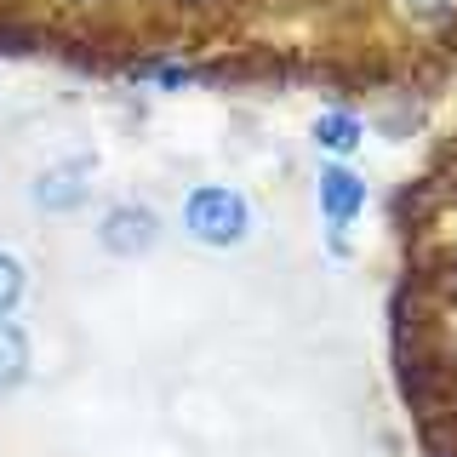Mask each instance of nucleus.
<instances>
[{"mask_svg": "<svg viewBox=\"0 0 457 457\" xmlns=\"http://www.w3.org/2000/svg\"><path fill=\"white\" fill-rule=\"evenodd\" d=\"M252 200L235 189V183H195L183 195V235L200 240L212 252H228V246H246L252 240Z\"/></svg>", "mask_w": 457, "mask_h": 457, "instance_id": "obj_1", "label": "nucleus"}, {"mask_svg": "<svg viewBox=\"0 0 457 457\" xmlns=\"http://www.w3.org/2000/svg\"><path fill=\"white\" fill-rule=\"evenodd\" d=\"M97 240H104L109 257H143L161 240V218H154L149 206H137V200H120V206L104 212V223H97Z\"/></svg>", "mask_w": 457, "mask_h": 457, "instance_id": "obj_2", "label": "nucleus"}, {"mask_svg": "<svg viewBox=\"0 0 457 457\" xmlns=\"http://www.w3.org/2000/svg\"><path fill=\"white\" fill-rule=\"evenodd\" d=\"M320 212H326V235H332V252H343V235H349L354 218L366 212V183L354 178L349 166H326V171H320Z\"/></svg>", "mask_w": 457, "mask_h": 457, "instance_id": "obj_3", "label": "nucleus"}, {"mask_svg": "<svg viewBox=\"0 0 457 457\" xmlns=\"http://www.w3.org/2000/svg\"><path fill=\"white\" fill-rule=\"evenodd\" d=\"M86 189H92V161H57L35 178V189H29V200H35L40 212H75Z\"/></svg>", "mask_w": 457, "mask_h": 457, "instance_id": "obj_4", "label": "nucleus"}, {"mask_svg": "<svg viewBox=\"0 0 457 457\" xmlns=\"http://www.w3.org/2000/svg\"><path fill=\"white\" fill-rule=\"evenodd\" d=\"M29 378V337L18 320H0V395H12Z\"/></svg>", "mask_w": 457, "mask_h": 457, "instance_id": "obj_5", "label": "nucleus"}, {"mask_svg": "<svg viewBox=\"0 0 457 457\" xmlns=\"http://www.w3.org/2000/svg\"><path fill=\"white\" fill-rule=\"evenodd\" d=\"M361 137H366V126L354 120L349 109H326L320 120H314V143L332 149V154H354V149H361Z\"/></svg>", "mask_w": 457, "mask_h": 457, "instance_id": "obj_6", "label": "nucleus"}, {"mask_svg": "<svg viewBox=\"0 0 457 457\" xmlns=\"http://www.w3.org/2000/svg\"><path fill=\"white\" fill-rule=\"evenodd\" d=\"M23 263H18V252H6V246H0V320H6V314H12V303H18V297H23Z\"/></svg>", "mask_w": 457, "mask_h": 457, "instance_id": "obj_7", "label": "nucleus"}, {"mask_svg": "<svg viewBox=\"0 0 457 457\" xmlns=\"http://www.w3.org/2000/svg\"><path fill=\"white\" fill-rule=\"evenodd\" d=\"M400 12H406L411 23H446L457 18V0H395Z\"/></svg>", "mask_w": 457, "mask_h": 457, "instance_id": "obj_8", "label": "nucleus"}, {"mask_svg": "<svg viewBox=\"0 0 457 457\" xmlns=\"http://www.w3.org/2000/svg\"><path fill=\"white\" fill-rule=\"evenodd\" d=\"M137 75H143V80H161V86H189L195 69H189V63H143Z\"/></svg>", "mask_w": 457, "mask_h": 457, "instance_id": "obj_9", "label": "nucleus"}]
</instances>
